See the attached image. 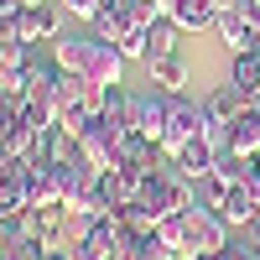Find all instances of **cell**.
<instances>
[{
    "mask_svg": "<svg viewBox=\"0 0 260 260\" xmlns=\"http://www.w3.org/2000/svg\"><path fill=\"white\" fill-rule=\"evenodd\" d=\"M62 57L73 62V68H94L99 78H110L115 73V57L99 47V42H73V47H62Z\"/></svg>",
    "mask_w": 260,
    "mask_h": 260,
    "instance_id": "cell-1",
    "label": "cell"
},
{
    "mask_svg": "<svg viewBox=\"0 0 260 260\" xmlns=\"http://www.w3.org/2000/svg\"><path fill=\"white\" fill-rule=\"evenodd\" d=\"M16 31H21V37H42V31H52V11H21V16H16Z\"/></svg>",
    "mask_w": 260,
    "mask_h": 260,
    "instance_id": "cell-2",
    "label": "cell"
}]
</instances>
